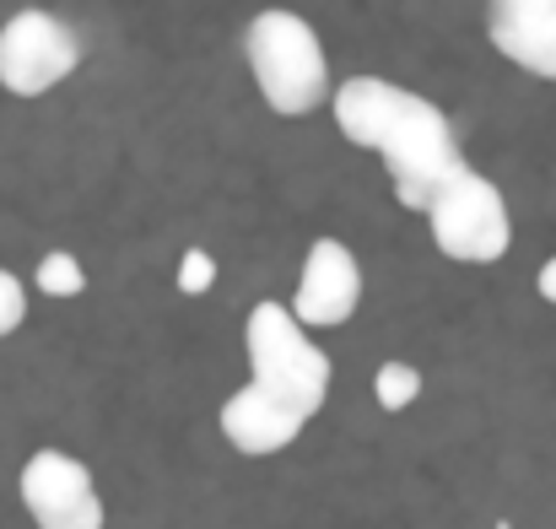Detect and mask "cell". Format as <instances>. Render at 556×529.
Masks as SVG:
<instances>
[{
	"label": "cell",
	"instance_id": "obj_1",
	"mask_svg": "<svg viewBox=\"0 0 556 529\" xmlns=\"http://www.w3.org/2000/svg\"><path fill=\"white\" fill-rule=\"evenodd\" d=\"M330 103H336L341 136L383 158L400 205H410V211H427L432 194L465 168L448 114L410 87H394L383 76H352L336 87Z\"/></svg>",
	"mask_w": 556,
	"mask_h": 529
},
{
	"label": "cell",
	"instance_id": "obj_2",
	"mask_svg": "<svg viewBox=\"0 0 556 529\" xmlns=\"http://www.w3.org/2000/svg\"><path fill=\"white\" fill-rule=\"evenodd\" d=\"M243 54H249V71H254V87L260 98L287 114V119H303L314 114L325 98H330V60H325V43L319 33L298 16V11H260L243 33Z\"/></svg>",
	"mask_w": 556,
	"mask_h": 529
},
{
	"label": "cell",
	"instance_id": "obj_3",
	"mask_svg": "<svg viewBox=\"0 0 556 529\" xmlns=\"http://www.w3.org/2000/svg\"><path fill=\"white\" fill-rule=\"evenodd\" d=\"M243 347H249V373H254L249 383H260L281 405H292L303 421L325 411L330 356L308 341V325L287 303H254L249 325H243Z\"/></svg>",
	"mask_w": 556,
	"mask_h": 529
},
{
	"label": "cell",
	"instance_id": "obj_4",
	"mask_svg": "<svg viewBox=\"0 0 556 529\" xmlns=\"http://www.w3.org/2000/svg\"><path fill=\"white\" fill-rule=\"evenodd\" d=\"M427 227H432L438 254H448L459 265H497L514 243V216H508L503 189L470 168H459L432 194Z\"/></svg>",
	"mask_w": 556,
	"mask_h": 529
},
{
	"label": "cell",
	"instance_id": "obj_5",
	"mask_svg": "<svg viewBox=\"0 0 556 529\" xmlns=\"http://www.w3.org/2000/svg\"><path fill=\"white\" fill-rule=\"evenodd\" d=\"M81 65V38L54 11H16L0 27V87L11 98H43Z\"/></svg>",
	"mask_w": 556,
	"mask_h": 529
},
{
	"label": "cell",
	"instance_id": "obj_6",
	"mask_svg": "<svg viewBox=\"0 0 556 529\" xmlns=\"http://www.w3.org/2000/svg\"><path fill=\"white\" fill-rule=\"evenodd\" d=\"M16 492L38 529H103V497L92 487V470L65 449H38L22 465Z\"/></svg>",
	"mask_w": 556,
	"mask_h": 529
},
{
	"label": "cell",
	"instance_id": "obj_7",
	"mask_svg": "<svg viewBox=\"0 0 556 529\" xmlns=\"http://www.w3.org/2000/svg\"><path fill=\"white\" fill-rule=\"evenodd\" d=\"M363 303V265L341 238H314L298 270V292H292V314L308 330H336L357 314Z\"/></svg>",
	"mask_w": 556,
	"mask_h": 529
},
{
	"label": "cell",
	"instance_id": "obj_8",
	"mask_svg": "<svg viewBox=\"0 0 556 529\" xmlns=\"http://www.w3.org/2000/svg\"><path fill=\"white\" fill-rule=\"evenodd\" d=\"M486 38L519 71L556 81V0H492Z\"/></svg>",
	"mask_w": 556,
	"mask_h": 529
},
{
	"label": "cell",
	"instance_id": "obj_9",
	"mask_svg": "<svg viewBox=\"0 0 556 529\" xmlns=\"http://www.w3.org/2000/svg\"><path fill=\"white\" fill-rule=\"evenodd\" d=\"M303 427H308V421H303L292 405H281L276 394H265L260 383H243V389L227 394V405H222V438H227L238 454H254V459L281 454L287 443H298Z\"/></svg>",
	"mask_w": 556,
	"mask_h": 529
},
{
	"label": "cell",
	"instance_id": "obj_10",
	"mask_svg": "<svg viewBox=\"0 0 556 529\" xmlns=\"http://www.w3.org/2000/svg\"><path fill=\"white\" fill-rule=\"evenodd\" d=\"M33 281H38V292H43V298H81V287H87V265H81L76 254L54 249V254H43V260H38Z\"/></svg>",
	"mask_w": 556,
	"mask_h": 529
},
{
	"label": "cell",
	"instance_id": "obj_11",
	"mask_svg": "<svg viewBox=\"0 0 556 529\" xmlns=\"http://www.w3.org/2000/svg\"><path fill=\"white\" fill-rule=\"evenodd\" d=\"M372 394H378L383 411H405V405H416V394H421V373H416L410 362H383V367L372 373Z\"/></svg>",
	"mask_w": 556,
	"mask_h": 529
},
{
	"label": "cell",
	"instance_id": "obj_12",
	"mask_svg": "<svg viewBox=\"0 0 556 529\" xmlns=\"http://www.w3.org/2000/svg\"><path fill=\"white\" fill-rule=\"evenodd\" d=\"M22 319H27V287L11 270H0V341L11 330H22Z\"/></svg>",
	"mask_w": 556,
	"mask_h": 529
},
{
	"label": "cell",
	"instance_id": "obj_13",
	"mask_svg": "<svg viewBox=\"0 0 556 529\" xmlns=\"http://www.w3.org/2000/svg\"><path fill=\"white\" fill-rule=\"evenodd\" d=\"M211 281H216V260H211L205 249H189L185 260H179V292L200 298V292H205Z\"/></svg>",
	"mask_w": 556,
	"mask_h": 529
},
{
	"label": "cell",
	"instance_id": "obj_14",
	"mask_svg": "<svg viewBox=\"0 0 556 529\" xmlns=\"http://www.w3.org/2000/svg\"><path fill=\"white\" fill-rule=\"evenodd\" d=\"M535 287H541V298H546V303H552V308H556V254H552V260H546V265H541V276H535Z\"/></svg>",
	"mask_w": 556,
	"mask_h": 529
},
{
	"label": "cell",
	"instance_id": "obj_15",
	"mask_svg": "<svg viewBox=\"0 0 556 529\" xmlns=\"http://www.w3.org/2000/svg\"><path fill=\"white\" fill-rule=\"evenodd\" d=\"M497 529H514V525H497Z\"/></svg>",
	"mask_w": 556,
	"mask_h": 529
}]
</instances>
